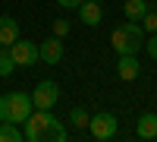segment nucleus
<instances>
[{
	"instance_id": "obj_13",
	"label": "nucleus",
	"mask_w": 157,
	"mask_h": 142,
	"mask_svg": "<svg viewBox=\"0 0 157 142\" xmlns=\"http://www.w3.org/2000/svg\"><path fill=\"white\" fill-rule=\"evenodd\" d=\"M25 133L19 130V123H0V142H22Z\"/></svg>"
},
{
	"instance_id": "obj_3",
	"label": "nucleus",
	"mask_w": 157,
	"mask_h": 142,
	"mask_svg": "<svg viewBox=\"0 0 157 142\" xmlns=\"http://www.w3.org/2000/svg\"><path fill=\"white\" fill-rule=\"evenodd\" d=\"M50 123H54L50 111H41V108H38V114H29V120H25V139H29V142H44Z\"/></svg>"
},
{
	"instance_id": "obj_17",
	"label": "nucleus",
	"mask_w": 157,
	"mask_h": 142,
	"mask_svg": "<svg viewBox=\"0 0 157 142\" xmlns=\"http://www.w3.org/2000/svg\"><path fill=\"white\" fill-rule=\"evenodd\" d=\"M66 32H69V22H66V19H57V22H54V35H57V38H63Z\"/></svg>"
},
{
	"instance_id": "obj_4",
	"label": "nucleus",
	"mask_w": 157,
	"mask_h": 142,
	"mask_svg": "<svg viewBox=\"0 0 157 142\" xmlns=\"http://www.w3.org/2000/svg\"><path fill=\"white\" fill-rule=\"evenodd\" d=\"M88 130H91V136H94L98 142L113 139V136H116V114H110V111L94 114V117L88 120Z\"/></svg>"
},
{
	"instance_id": "obj_18",
	"label": "nucleus",
	"mask_w": 157,
	"mask_h": 142,
	"mask_svg": "<svg viewBox=\"0 0 157 142\" xmlns=\"http://www.w3.org/2000/svg\"><path fill=\"white\" fill-rule=\"evenodd\" d=\"M145 51L151 54V60H157V32L151 35V41H145Z\"/></svg>"
},
{
	"instance_id": "obj_2",
	"label": "nucleus",
	"mask_w": 157,
	"mask_h": 142,
	"mask_svg": "<svg viewBox=\"0 0 157 142\" xmlns=\"http://www.w3.org/2000/svg\"><path fill=\"white\" fill-rule=\"evenodd\" d=\"M32 111H35L32 95L25 92H10L0 98V123H25Z\"/></svg>"
},
{
	"instance_id": "obj_12",
	"label": "nucleus",
	"mask_w": 157,
	"mask_h": 142,
	"mask_svg": "<svg viewBox=\"0 0 157 142\" xmlns=\"http://www.w3.org/2000/svg\"><path fill=\"white\" fill-rule=\"evenodd\" d=\"M123 13H126L129 22H135V19H141V16L148 13V3H145V0H126V3H123Z\"/></svg>"
},
{
	"instance_id": "obj_5",
	"label": "nucleus",
	"mask_w": 157,
	"mask_h": 142,
	"mask_svg": "<svg viewBox=\"0 0 157 142\" xmlns=\"http://www.w3.org/2000/svg\"><path fill=\"white\" fill-rule=\"evenodd\" d=\"M57 101H60V85H57V82H50V79L38 82V88L32 92V104H35V108H41V111H50Z\"/></svg>"
},
{
	"instance_id": "obj_7",
	"label": "nucleus",
	"mask_w": 157,
	"mask_h": 142,
	"mask_svg": "<svg viewBox=\"0 0 157 142\" xmlns=\"http://www.w3.org/2000/svg\"><path fill=\"white\" fill-rule=\"evenodd\" d=\"M38 57H41L44 63H60L63 60V41L54 35V38H47V41L38 44Z\"/></svg>"
},
{
	"instance_id": "obj_9",
	"label": "nucleus",
	"mask_w": 157,
	"mask_h": 142,
	"mask_svg": "<svg viewBox=\"0 0 157 142\" xmlns=\"http://www.w3.org/2000/svg\"><path fill=\"white\" fill-rule=\"evenodd\" d=\"M16 38H19V22L13 16H0V44L10 47Z\"/></svg>"
},
{
	"instance_id": "obj_6",
	"label": "nucleus",
	"mask_w": 157,
	"mask_h": 142,
	"mask_svg": "<svg viewBox=\"0 0 157 142\" xmlns=\"http://www.w3.org/2000/svg\"><path fill=\"white\" fill-rule=\"evenodd\" d=\"M10 54L16 60V67H32V63L41 60L38 57V44L35 41H22V38H16V41L10 44Z\"/></svg>"
},
{
	"instance_id": "obj_1",
	"label": "nucleus",
	"mask_w": 157,
	"mask_h": 142,
	"mask_svg": "<svg viewBox=\"0 0 157 142\" xmlns=\"http://www.w3.org/2000/svg\"><path fill=\"white\" fill-rule=\"evenodd\" d=\"M110 44L116 54H138L141 47H145V29H141L138 22H123V25H116L113 35H110Z\"/></svg>"
},
{
	"instance_id": "obj_10",
	"label": "nucleus",
	"mask_w": 157,
	"mask_h": 142,
	"mask_svg": "<svg viewBox=\"0 0 157 142\" xmlns=\"http://www.w3.org/2000/svg\"><path fill=\"white\" fill-rule=\"evenodd\" d=\"M78 19H82L85 25H98V22L104 19V10H101V3H94V0H85V3L78 6Z\"/></svg>"
},
{
	"instance_id": "obj_20",
	"label": "nucleus",
	"mask_w": 157,
	"mask_h": 142,
	"mask_svg": "<svg viewBox=\"0 0 157 142\" xmlns=\"http://www.w3.org/2000/svg\"><path fill=\"white\" fill-rule=\"evenodd\" d=\"M94 3H104V0H94Z\"/></svg>"
},
{
	"instance_id": "obj_8",
	"label": "nucleus",
	"mask_w": 157,
	"mask_h": 142,
	"mask_svg": "<svg viewBox=\"0 0 157 142\" xmlns=\"http://www.w3.org/2000/svg\"><path fill=\"white\" fill-rule=\"evenodd\" d=\"M116 73H120V79H123V82H132V79H138L141 67H138L135 54H120V63H116Z\"/></svg>"
},
{
	"instance_id": "obj_14",
	"label": "nucleus",
	"mask_w": 157,
	"mask_h": 142,
	"mask_svg": "<svg viewBox=\"0 0 157 142\" xmlns=\"http://www.w3.org/2000/svg\"><path fill=\"white\" fill-rule=\"evenodd\" d=\"M13 70H16V60H13L10 47L0 51V79H6V76H13Z\"/></svg>"
},
{
	"instance_id": "obj_16",
	"label": "nucleus",
	"mask_w": 157,
	"mask_h": 142,
	"mask_svg": "<svg viewBox=\"0 0 157 142\" xmlns=\"http://www.w3.org/2000/svg\"><path fill=\"white\" fill-rule=\"evenodd\" d=\"M141 29H145L148 35H154V32H157V13H151V10H148L145 16H141Z\"/></svg>"
},
{
	"instance_id": "obj_19",
	"label": "nucleus",
	"mask_w": 157,
	"mask_h": 142,
	"mask_svg": "<svg viewBox=\"0 0 157 142\" xmlns=\"http://www.w3.org/2000/svg\"><path fill=\"white\" fill-rule=\"evenodd\" d=\"M57 3H60L63 10H78V6L85 3V0H57Z\"/></svg>"
},
{
	"instance_id": "obj_15",
	"label": "nucleus",
	"mask_w": 157,
	"mask_h": 142,
	"mask_svg": "<svg viewBox=\"0 0 157 142\" xmlns=\"http://www.w3.org/2000/svg\"><path fill=\"white\" fill-rule=\"evenodd\" d=\"M69 120L75 123V130H82V126H88V120H91V114L82 108V104H75L72 111H69Z\"/></svg>"
},
{
	"instance_id": "obj_11",
	"label": "nucleus",
	"mask_w": 157,
	"mask_h": 142,
	"mask_svg": "<svg viewBox=\"0 0 157 142\" xmlns=\"http://www.w3.org/2000/svg\"><path fill=\"white\" fill-rule=\"evenodd\" d=\"M138 139H157V114L154 111L138 117Z\"/></svg>"
}]
</instances>
